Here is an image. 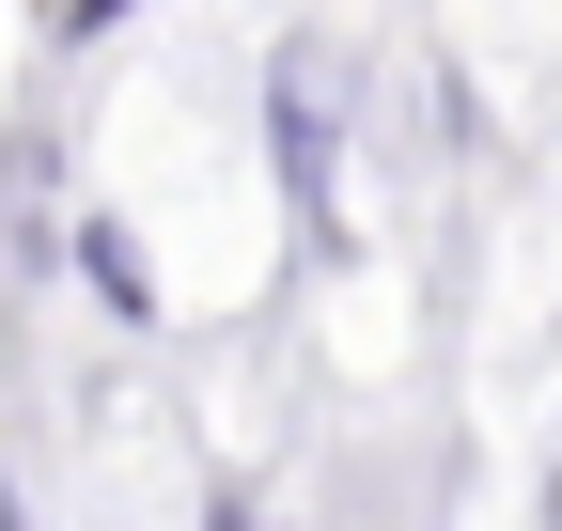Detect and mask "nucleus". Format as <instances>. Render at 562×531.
Returning a JSON list of instances; mask_svg holds the SVG:
<instances>
[{"mask_svg": "<svg viewBox=\"0 0 562 531\" xmlns=\"http://www.w3.org/2000/svg\"><path fill=\"white\" fill-rule=\"evenodd\" d=\"M0 531H16V500H0Z\"/></svg>", "mask_w": 562, "mask_h": 531, "instance_id": "obj_4", "label": "nucleus"}, {"mask_svg": "<svg viewBox=\"0 0 562 531\" xmlns=\"http://www.w3.org/2000/svg\"><path fill=\"white\" fill-rule=\"evenodd\" d=\"M203 531H266V516H250V500H220V516H203Z\"/></svg>", "mask_w": 562, "mask_h": 531, "instance_id": "obj_3", "label": "nucleus"}, {"mask_svg": "<svg viewBox=\"0 0 562 531\" xmlns=\"http://www.w3.org/2000/svg\"><path fill=\"white\" fill-rule=\"evenodd\" d=\"M79 266H94V297H110L125 328H157V282H140V250H125L110 219H79Z\"/></svg>", "mask_w": 562, "mask_h": 531, "instance_id": "obj_2", "label": "nucleus"}, {"mask_svg": "<svg viewBox=\"0 0 562 531\" xmlns=\"http://www.w3.org/2000/svg\"><path fill=\"white\" fill-rule=\"evenodd\" d=\"M266 142H281V172H297V219L328 235V47H281V79H266Z\"/></svg>", "mask_w": 562, "mask_h": 531, "instance_id": "obj_1", "label": "nucleus"}]
</instances>
